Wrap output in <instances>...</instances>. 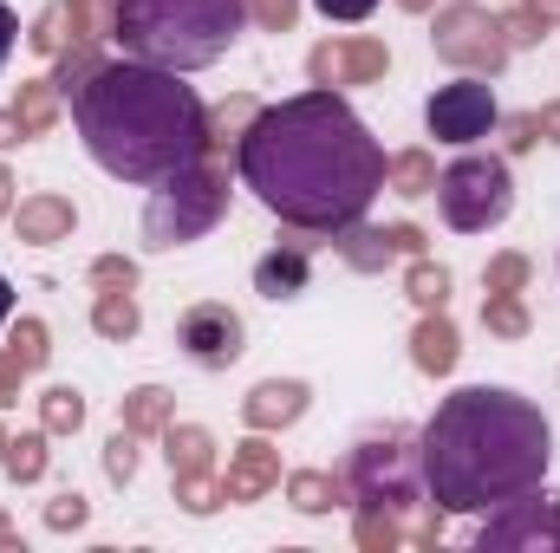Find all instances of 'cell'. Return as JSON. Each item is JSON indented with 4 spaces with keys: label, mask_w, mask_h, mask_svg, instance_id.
<instances>
[{
    "label": "cell",
    "mask_w": 560,
    "mask_h": 553,
    "mask_svg": "<svg viewBox=\"0 0 560 553\" xmlns=\"http://www.w3.org/2000/svg\"><path fill=\"white\" fill-rule=\"evenodd\" d=\"M13 143H26V138H20V125H13V111H0V150H13Z\"/></svg>",
    "instance_id": "f6af8a7d"
},
{
    "label": "cell",
    "mask_w": 560,
    "mask_h": 553,
    "mask_svg": "<svg viewBox=\"0 0 560 553\" xmlns=\"http://www.w3.org/2000/svg\"><path fill=\"white\" fill-rule=\"evenodd\" d=\"M398 7H411V13H423V7H430V0H398Z\"/></svg>",
    "instance_id": "681fc988"
},
{
    "label": "cell",
    "mask_w": 560,
    "mask_h": 553,
    "mask_svg": "<svg viewBox=\"0 0 560 553\" xmlns=\"http://www.w3.org/2000/svg\"><path fill=\"white\" fill-rule=\"evenodd\" d=\"M346 495L359 508H385V515H405L423 502V449L418 430L405 423H385V430H365L346 456Z\"/></svg>",
    "instance_id": "8992f818"
},
{
    "label": "cell",
    "mask_w": 560,
    "mask_h": 553,
    "mask_svg": "<svg viewBox=\"0 0 560 553\" xmlns=\"http://www.w3.org/2000/svg\"><path fill=\"white\" fill-rule=\"evenodd\" d=\"M535 131L548 143H560V105H541V111H535Z\"/></svg>",
    "instance_id": "7bdbcfd3"
},
{
    "label": "cell",
    "mask_w": 560,
    "mask_h": 553,
    "mask_svg": "<svg viewBox=\"0 0 560 553\" xmlns=\"http://www.w3.org/2000/svg\"><path fill=\"white\" fill-rule=\"evenodd\" d=\"M138 326H143V313H138V299H131V286H105L92 299V332L98 339L125 345V339H138Z\"/></svg>",
    "instance_id": "ffe728a7"
},
{
    "label": "cell",
    "mask_w": 560,
    "mask_h": 553,
    "mask_svg": "<svg viewBox=\"0 0 560 553\" xmlns=\"http://www.w3.org/2000/svg\"><path fill=\"white\" fill-rule=\"evenodd\" d=\"M385 66H392L385 39H326V46L306 52V72H313V85H326V92H339V85H372V79H385Z\"/></svg>",
    "instance_id": "7c38bea8"
},
{
    "label": "cell",
    "mask_w": 560,
    "mask_h": 553,
    "mask_svg": "<svg viewBox=\"0 0 560 553\" xmlns=\"http://www.w3.org/2000/svg\"><path fill=\"white\" fill-rule=\"evenodd\" d=\"M20 385H26V365H20L13 352H0V411L20 404Z\"/></svg>",
    "instance_id": "ab89813d"
},
{
    "label": "cell",
    "mask_w": 560,
    "mask_h": 553,
    "mask_svg": "<svg viewBox=\"0 0 560 553\" xmlns=\"http://www.w3.org/2000/svg\"><path fill=\"white\" fill-rule=\"evenodd\" d=\"M306 280H313L306 242H280L275 255L255 261V293H261V299H293V293H306Z\"/></svg>",
    "instance_id": "2e32d148"
},
{
    "label": "cell",
    "mask_w": 560,
    "mask_h": 553,
    "mask_svg": "<svg viewBox=\"0 0 560 553\" xmlns=\"http://www.w3.org/2000/svg\"><path fill=\"white\" fill-rule=\"evenodd\" d=\"M300 411H306V385L300 378H268V385H255L248 398H242V423L248 430H287V423H300Z\"/></svg>",
    "instance_id": "9a60e30c"
},
{
    "label": "cell",
    "mask_w": 560,
    "mask_h": 553,
    "mask_svg": "<svg viewBox=\"0 0 560 553\" xmlns=\"http://www.w3.org/2000/svg\"><path fill=\"white\" fill-rule=\"evenodd\" d=\"M405 299L423 306V313H443V306H450V268H436V261L418 255V268L405 274Z\"/></svg>",
    "instance_id": "4316f807"
},
{
    "label": "cell",
    "mask_w": 560,
    "mask_h": 553,
    "mask_svg": "<svg viewBox=\"0 0 560 553\" xmlns=\"http://www.w3.org/2000/svg\"><path fill=\"white\" fill-rule=\"evenodd\" d=\"M13 39H20V20H13V7L0 0V66H7V52H13Z\"/></svg>",
    "instance_id": "b9f144b4"
},
{
    "label": "cell",
    "mask_w": 560,
    "mask_h": 553,
    "mask_svg": "<svg viewBox=\"0 0 560 553\" xmlns=\"http://www.w3.org/2000/svg\"><path fill=\"white\" fill-rule=\"evenodd\" d=\"M0 215H13V176L0 169Z\"/></svg>",
    "instance_id": "bcb514c9"
},
{
    "label": "cell",
    "mask_w": 560,
    "mask_h": 553,
    "mask_svg": "<svg viewBox=\"0 0 560 553\" xmlns=\"http://www.w3.org/2000/svg\"><path fill=\"white\" fill-rule=\"evenodd\" d=\"M430 46H436L443 66H463V72H502L509 52H515L502 13H489L476 0H450L436 13V26H430Z\"/></svg>",
    "instance_id": "ba28073f"
},
{
    "label": "cell",
    "mask_w": 560,
    "mask_h": 553,
    "mask_svg": "<svg viewBox=\"0 0 560 553\" xmlns=\"http://www.w3.org/2000/svg\"><path fill=\"white\" fill-rule=\"evenodd\" d=\"M235 169L275 222L300 235H339L365 222L392 163L339 92L313 85L248 118V131L235 143Z\"/></svg>",
    "instance_id": "6da1fadb"
},
{
    "label": "cell",
    "mask_w": 560,
    "mask_h": 553,
    "mask_svg": "<svg viewBox=\"0 0 560 553\" xmlns=\"http://www.w3.org/2000/svg\"><path fill=\"white\" fill-rule=\"evenodd\" d=\"M92 286H138V261H125V255L92 261Z\"/></svg>",
    "instance_id": "74e56055"
},
{
    "label": "cell",
    "mask_w": 560,
    "mask_h": 553,
    "mask_svg": "<svg viewBox=\"0 0 560 553\" xmlns=\"http://www.w3.org/2000/svg\"><path fill=\"white\" fill-rule=\"evenodd\" d=\"M105 475H112V482H131V475H138V430L118 423V436L105 443Z\"/></svg>",
    "instance_id": "836d02e7"
},
{
    "label": "cell",
    "mask_w": 560,
    "mask_h": 553,
    "mask_svg": "<svg viewBox=\"0 0 560 553\" xmlns=\"http://www.w3.org/2000/svg\"><path fill=\"white\" fill-rule=\"evenodd\" d=\"M0 469H7L13 482H39V475H46V423L26 430V436H13L7 456H0Z\"/></svg>",
    "instance_id": "484cf974"
},
{
    "label": "cell",
    "mask_w": 560,
    "mask_h": 553,
    "mask_svg": "<svg viewBox=\"0 0 560 553\" xmlns=\"http://www.w3.org/2000/svg\"><path fill=\"white\" fill-rule=\"evenodd\" d=\"M482 286H489V293H522V286H528V255H495L489 274H482Z\"/></svg>",
    "instance_id": "e575fe53"
},
{
    "label": "cell",
    "mask_w": 560,
    "mask_h": 553,
    "mask_svg": "<svg viewBox=\"0 0 560 553\" xmlns=\"http://www.w3.org/2000/svg\"><path fill=\"white\" fill-rule=\"evenodd\" d=\"M248 26V0H118L112 39L125 59L163 72H202L215 66Z\"/></svg>",
    "instance_id": "277c9868"
},
{
    "label": "cell",
    "mask_w": 560,
    "mask_h": 553,
    "mask_svg": "<svg viewBox=\"0 0 560 553\" xmlns=\"http://www.w3.org/2000/svg\"><path fill=\"white\" fill-rule=\"evenodd\" d=\"M332 248L359 268V274H385L398 255H423V228L418 222H392V228H365V222H352V228H339L332 235Z\"/></svg>",
    "instance_id": "4fadbf2b"
},
{
    "label": "cell",
    "mask_w": 560,
    "mask_h": 553,
    "mask_svg": "<svg viewBox=\"0 0 560 553\" xmlns=\"http://www.w3.org/2000/svg\"><path fill=\"white\" fill-rule=\"evenodd\" d=\"M46 528H52V534H66V528H85V495H59V502L46 508Z\"/></svg>",
    "instance_id": "f35d334b"
},
{
    "label": "cell",
    "mask_w": 560,
    "mask_h": 553,
    "mask_svg": "<svg viewBox=\"0 0 560 553\" xmlns=\"http://www.w3.org/2000/svg\"><path fill=\"white\" fill-rule=\"evenodd\" d=\"M0 553H13V528H7V515H0Z\"/></svg>",
    "instance_id": "c3c4849f"
},
{
    "label": "cell",
    "mask_w": 560,
    "mask_h": 553,
    "mask_svg": "<svg viewBox=\"0 0 560 553\" xmlns=\"http://www.w3.org/2000/svg\"><path fill=\"white\" fill-rule=\"evenodd\" d=\"M39 423H46V436H72L85 423V398L72 385H46L39 391Z\"/></svg>",
    "instance_id": "d4e9b609"
},
{
    "label": "cell",
    "mask_w": 560,
    "mask_h": 553,
    "mask_svg": "<svg viewBox=\"0 0 560 553\" xmlns=\"http://www.w3.org/2000/svg\"><path fill=\"white\" fill-rule=\"evenodd\" d=\"M72 228H79V209H72L66 196H26V202L13 209V235H20V242H33V248L66 242Z\"/></svg>",
    "instance_id": "e0dca14e"
},
{
    "label": "cell",
    "mask_w": 560,
    "mask_h": 553,
    "mask_svg": "<svg viewBox=\"0 0 560 553\" xmlns=\"http://www.w3.org/2000/svg\"><path fill=\"white\" fill-rule=\"evenodd\" d=\"M436 209L456 235H482V228H502L509 209H515V176L502 156H456L443 176H436Z\"/></svg>",
    "instance_id": "52a82bcc"
},
{
    "label": "cell",
    "mask_w": 560,
    "mask_h": 553,
    "mask_svg": "<svg viewBox=\"0 0 560 553\" xmlns=\"http://www.w3.org/2000/svg\"><path fill=\"white\" fill-rule=\"evenodd\" d=\"M495 92H489V79L482 72H469V79H456V85H436L430 92V105H423V125H430V138L436 143H476L495 131Z\"/></svg>",
    "instance_id": "30bf717a"
},
{
    "label": "cell",
    "mask_w": 560,
    "mask_h": 553,
    "mask_svg": "<svg viewBox=\"0 0 560 553\" xmlns=\"http://www.w3.org/2000/svg\"><path fill=\"white\" fill-rule=\"evenodd\" d=\"M248 20L268 26V33H287L300 20V0H248Z\"/></svg>",
    "instance_id": "d590c367"
},
{
    "label": "cell",
    "mask_w": 560,
    "mask_h": 553,
    "mask_svg": "<svg viewBox=\"0 0 560 553\" xmlns=\"http://www.w3.org/2000/svg\"><path fill=\"white\" fill-rule=\"evenodd\" d=\"M176 345L202 365V372H229L242 352H248V332H242V313H229L222 299H202L176 319Z\"/></svg>",
    "instance_id": "8fae6325"
},
{
    "label": "cell",
    "mask_w": 560,
    "mask_h": 553,
    "mask_svg": "<svg viewBox=\"0 0 560 553\" xmlns=\"http://www.w3.org/2000/svg\"><path fill=\"white\" fill-rule=\"evenodd\" d=\"M313 7H319L326 20H365V13H372L378 0H313Z\"/></svg>",
    "instance_id": "60d3db41"
},
{
    "label": "cell",
    "mask_w": 560,
    "mask_h": 553,
    "mask_svg": "<svg viewBox=\"0 0 560 553\" xmlns=\"http://www.w3.org/2000/svg\"><path fill=\"white\" fill-rule=\"evenodd\" d=\"M72 125L105 176L138 189H156L163 176L189 169L209 150L202 98L183 85V72H163L143 59H105L72 92Z\"/></svg>",
    "instance_id": "3957f363"
},
{
    "label": "cell",
    "mask_w": 560,
    "mask_h": 553,
    "mask_svg": "<svg viewBox=\"0 0 560 553\" xmlns=\"http://www.w3.org/2000/svg\"><path fill=\"white\" fill-rule=\"evenodd\" d=\"M7 443H13V436H7V430H0V456H7Z\"/></svg>",
    "instance_id": "f907efd6"
},
{
    "label": "cell",
    "mask_w": 560,
    "mask_h": 553,
    "mask_svg": "<svg viewBox=\"0 0 560 553\" xmlns=\"http://www.w3.org/2000/svg\"><path fill=\"white\" fill-rule=\"evenodd\" d=\"M509 131H515V138H509V150H528V143L541 138V131H535V118H515Z\"/></svg>",
    "instance_id": "ee69618b"
},
{
    "label": "cell",
    "mask_w": 560,
    "mask_h": 553,
    "mask_svg": "<svg viewBox=\"0 0 560 553\" xmlns=\"http://www.w3.org/2000/svg\"><path fill=\"white\" fill-rule=\"evenodd\" d=\"M13 313V286H7V274H0V319Z\"/></svg>",
    "instance_id": "7dc6e473"
},
{
    "label": "cell",
    "mask_w": 560,
    "mask_h": 553,
    "mask_svg": "<svg viewBox=\"0 0 560 553\" xmlns=\"http://www.w3.org/2000/svg\"><path fill=\"white\" fill-rule=\"evenodd\" d=\"M287 502H293L300 515H326L332 502H346V475H326V469H300V475H287Z\"/></svg>",
    "instance_id": "7402d4cb"
},
{
    "label": "cell",
    "mask_w": 560,
    "mask_h": 553,
    "mask_svg": "<svg viewBox=\"0 0 560 553\" xmlns=\"http://www.w3.org/2000/svg\"><path fill=\"white\" fill-rule=\"evenodd\" d=\"M26 39H33L39 52H66V0H59V7H46V13H39V26H33Z\"/></svg>",
    "instance_id": "8d00e7d4"
},
{
    "label": "cell",
    "mask_w": 560,
    "mask_h": 553,
    "mask_svg": "<svg viewBox=\"0 0 560 553\" xmlns=\"http://www.w3.org/2000/svg\"><path fill=\"white\" fill-rule=\"evenodd\" d=\"M385 183H392L398 196H430V189H436V163H430V150H405V156H392Z\"/></svg>",
    "instance_id": "83f0119b"
},
{
    "label": "cell",
    "mask_w": 560,
    "mask_h": 553,
    "mask_svg": "<svg viewBox=\"0 0 560 553\" xmlns=\"http://www.w3.org/2000/svg\"><path fill=\"white\" fill-rule=\"evenodd\" d=\"M268 489H280V449L268 443V430H255L248 443H235V449H229L222 502H261Z\"/></svg>",
    "instance_id": "5bb4252c"
},
{
    "label": "cell",
    "mask_w": 560,
    "mask_h": 553,
    "mask_svg": "<svg viewBox=\"0 0 560 553\" xmlns=\"http://www.w3.org/2000/svg\"><path fill=\"white\" fill-rule=\"evenodd\" d=\"M359 548L365 553H392L398 541H405V528H398V515H385V508H359Z\"/></svg>",
    "instance_id": "4dcf8cb0"
},
{
    "label": "cell",
    "mask_w": 560,
    "mask_h": 553,
    "mask_svg": "<svg viewBox=\"0 0 560 553\" xmlns=\"http://www.w3.org/2000/svg\"><path fill=\"white\" fill-rule=\"evenodd\" d=\"M423 449V489L450 515H489L528 489H541L555 462V430L541 404L502 385H469L450 391L436 416L418 430Z\"/></svg>",
    "instance_id": "7a4b0ae2"
},
{
    "label": "cell",
    "mask_w": 560,
    "mask_h": 553,
    "mask_svg": "<svg viewBox=\"0 0 560 553\" xmlns=\"http://www.w3.org/2000/svg\"><path fill=\"white\" fill-rule=\"evenodd\" d=\"M7 111H13L20 138H46L52 118H59V85H52V79H33V85H20V98H13Z\"/></svg>",
    "instance_id": "44dd1931"
},
{
    "label": "cell",
    "mask_w": 560,
    "mask_h": 553,
    "mask_svg": "<svg viewBox=\"0 0 560 553\" xmlns=\"http://www.w3.org/2000/svg\"><path fill=\"white\" fill-rule=\"evenodd\" d=\"M163 456H170V482L183 475H215V436L202 423H170L163 430Z\"/></svg>",
    "instance_id": "ac0fdd59"
},
{
    "label": "cell",
    "mask_w": 560,
    "mask_h": 553,
    "mask_svg": "<svg viewBox=\"0 0 560 553\" xmlns=\"http://www.w3.org/2000/svg\"><path fill=\"white\" fill-rule=\"evenodd\" d=\"M482 326H489L495 339H528V306H522V293H489V299H482Z\"/></svg>",
    "instance_id": "f1b7e54d"
},
{
    "label": "cell",
    "mask_w": 560,
    "mask_h": 553,
    "mask_svg": "<svg viewBox=\"0 0 560 553\" xmlns=\"http://www.w3.org/2000/svg\"><path fill=\"white\" fill-rule=\"evenodd\" d=\"M482 553H555L560 548V495H515L502 508H489L482 534H476Z\"/></svg>",
    "instance_id": "9c48e42d"
},
{
    "label": "cell",
    "mask_w": 560,
    "mask_h": 553,
    "mask_svg": "<svg viewBox=\"0 0 560 553\" xmlns=\"http://www.w3.org/2000/svg\"><path fill=\"white\" fill-rule=\"evenodd\" d=\"M502 26H509V46H535V39H548L555 13H548V0H522L515 13H502Z\"/></svg>",
    "instance_id": "f546056e"
},
{
    "label": "cell",
    "mask_w": 560,
    "mask_h": 553,
    "mask_svg": "<svg viewBox=\"0 0 560 553\" xmlns=\"http://www.w3.org/2000/svg\"><path fill=\"white\" fill-rule=\"evenodd\" d=\"M112 20H118V0H66V39L72 46L112 39Z\"/></svg>",
    "instance_id": "603a6c76"
},
{
    "label": "cell",
    "mask_w": 560,
    "mask_h": 553,
    "mask_svg": "<svg viewBox=\"0 0 560 553\" xmlns=\"http://www.w3.org/2000/svg\"><path fill=\"white\" fill-rule=\"evenodd\" d=\"M176 502H183L189 515H215V508H222V475H183V482H176Z\"/></svg>",
    "instance_id": "1f68e13d"
},
{
    "label": "cell",
    "mask_w": 560,
    "mask_h": 553,
    "mask_svg": "<svg viewBox=\"0 0 560 553\" xmlns=\"http://www.w3.org/2000/svg\"><path fill=\"white\" fill-rule=\"evenodd\" d=\"M222 215H229V163H222V150L209 143L189 169H176V176H163V183L150 189L143 248L170 255V248H183V242H202Z\"/></svg>",
    "instance_id": "5b68a950"
},
{
    "label": "cell",
    "mask_w": 560,
    "mask_h": 553,
    "mask_svg": "<svg viewBox=\"0 0 560 553\" xmlns=\"http://www.w3.org/2000/svg\"><path fill=\"white\" fill-rule=\"evenodd\" d=\"M125 430H138V436H163L170 430V391L163 385H143V391H131L125 398Z\"/></svg>",
    "instance_id": "cb8c5ba5"
},
{
    "label": "cell",
    "mask_w": 560,
    "mask_h": 553,
    "mask_svg": "<svg viewBox=\"0 0 560 553\" xmlns=\"http://www.w3.org/2000/svg\"><path fill=\"white\" fill-rule=\"evenodd\" d=\"M13 358H20L26 372H39V365L52 358V345H46V326H39V319H20V326H13Z\"/></svg>",
    "instance_id": "d6a6232c"
},
{
    "label": "cell",
    "mask_w": 560,
    "mask_h": 553,
    "mask_svg": "<svg viewBox=\"0 0 560 553\" xmlns=\"http://www.w3.org/2000/svg\"><path fill=\"white\" fill-rule=\"evenodd\" d=\"M456 326L443 319V313H423L418 332H411V365H418L423 378H443V372H456Z\"/></svg>",
    "instance_id": "d6986e66"
}]
</instances>
